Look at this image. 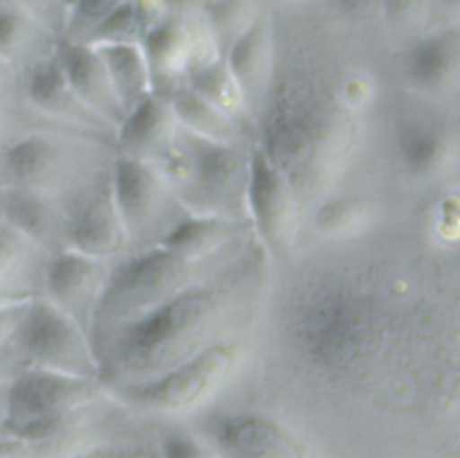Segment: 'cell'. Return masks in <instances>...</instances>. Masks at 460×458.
Listing matches in <instances>:
<instances>
[{
    "mask_svg": "<svg viewBox=\"0 0 460 458\" xmlns=\"http://www.w3.org/2000/svg\"><path fill=\"white\" fill-rule=\"evenodd\" d=\"M401 156L413 172H426L442 154V137L428 124H410L401 133Z\"/></svg>",
    "mask_w": 460,
    "mask_h": 458,
    "instance_id": "603a6c76",
    "label": "cell"
},
{
    "mask_svg": "<svg viewBox=\"0 0 460 458\" xmlns=\"http://www.w3.org/2000/svg\"><path fill=\"white\" fill-rule=\"evenodd\" d=\"M54 145L41 137H29L13 145L7 153L9 169L22 180L36 181L47 176L56 163Z\"/></svg>",
    "mask_w": 460,
    "mask_h": 458,
    "instance_id": "cb8c5ba5",
    "label": "cell"
},
{
    "mask_svg": "<svg viewBox=\"0 0 460 458\" xmlns=\"http://www.w3.org/2000/svg\"><path fill=\"white\" fill-rule=\"evenodd\" d=\"M27 305H29V302L0 305V345L7 343L13 338Z\"/></svg>",
    "mask_w": 460,
    "mask_h": 458,
    "instance_id": "d6a6232c",
    "label": "cell"
},
{
    "mask_svg": "<svg viewBox=\"0 0 460 458\" xmlns=\"http://www.w3.org/2000/svg\"><path fill=\"white\" fill-rule=\"evenodd\" d=\"M164 201V190L156 176L137 160H122L115 171V203L133 228H144L155 221Z\"/></svg>",
    "mask_w": 460,
    "mask_h": 458,
    "instance_id": "2e32d148",
    "label": "cell"
},
{
    "mask_svg": "<svg viewBox=\"0 0 460 458\" xmlns=\"http://www.w3.org/2000/svg\"><path fill=\"white\" fill-rule=\"evenodd\" d=\"M221 445L237 456H298L300 444L279 424L261 417H243L223 424Z\"/></svg>",
    "mask_w": 460,
    "mask_h": 458,
    "instance_id": "5bb4252c",
    "label": "cell"
},
{
    "mask_svg": "<svg viewBox=\"0 0 460 458\" xmlns=\"http://www.w3.org/2000/svg\"><path fill=\"white\" fill-rule=\"evenodd\" d=\"M23 32V18L18 13L0 9V54H11Z\"/></svg>",
    "mask_w": 460,
    "mask_h": 458,
    "instance_id": "f546056e",
    "label": "cell"
},
{
    "mask_svg": "<svg viewBox=\"0 0 460 458\" xmlns=\"http://www.w3.org/2000/svg\"><path fill=\"white\" fill-rule=\"evenodd\" d=\"M216 296L208 291L178 293L117 332L115 359L120 366L147 372L178 361L208 330Z\"/></svg>",
    "mask_w": 460,
    "mask_h": 458,
    "instance_id": "3957f363",
    "label": "cell"
},
{
    "mask_svg": "<svg viewBox=\"0 0 460 458\" xmlns=\"http://www.w3.org/2000/svg\"><path fill=\"white\" fill-rule=\"evenodd\" d=\"M334 111L302 83H284L270 104L266 158L293 181H307L325 163L336 140Z\"/></svg>",
    "mask_w": 460,
    "mask_h": 458,
    "instance_id": "7a4b0ae2",
    "label": "cell"
},
{
    "mask_svg": "<svg viewBox=\"0 0 460 458\" xmlns=\"http://www.w3.org/2000/svg\"><path fill=\"white\" fill-rule=\"evenodd\" d=\"M165 451L169 456H196L198 451H196V445L187 440V438H181V436H174L171 440H167L165 444Z\"/></svg>",
    "mask_w": 460,
    "mask_h": 458,
    "instance_id": "e575fe53",
    "label": "cell"
},
{
    "mask_svg": "<svg viewBox=\"0 0 460 458\" xmlns=\"http://www.w3.org/2000/svg\"><path fill=\"white\" fill-rule=\"evenodd\" d=\"M18 361H22V356L18 354V350L11 339L7 343L0 345V383H4L9 375L14 374Z\"/></svg>",
    "mask_w": 460,
    "mask_h": 458,
    "instance_id": "836d02e7",
    "label": "cell"
},
{
    "mask_svg": "<svg viewBox=\"0 0 460 458\" xmlns=\"http://www.w3.org/2000/svg\"><path fill=\"white\" fill-rule=\"evenodd\" d=\"M119 2L120 0H72V27L75 29L77 38L92 29Z\"/></svg>",
    "mask_w": 460,
    "mask_h": 458,
    "instance_id": "83f0119b",
    "label": "cell"
},
{
    "mask_svg": "<svg viewBox=\"0 0 460 458\" xmlns=\"http://www.w3.org/2000/svg\"><path fill=\"white\" fill-rule=\"evenodd\" d=\"M332 5L347 16H358L361 13H365L370 5L372 0H331Z\"/></svg>",
    "mask_w": 460,
    "mask_h": 458,
    "instance_id": "d590c367",
    "label": "cell"
},
{
    "mask_svg": "<svg viewBox=\"0 0 460 458\" xmlns=\"http://www.w3.org/2000/svg\"><path fill=\"white\" fill-rule=\"evenodd\" d=\"M187 277L185 259L171 250L149 251L120 266L99 304L97 334L122 327L176 295Z\"/></svg>",
    "mask_w": 460,
    "mask_h": 458,
    "instance_id": "5b68a950",
    "label": "cell"
},
{
    "mask_svg": "<svg viewBox=\"0 0 460 458\" xmlns=\"http://www.w3.org/2000/svg\"><path fill=\"white\" fill-rule=\"evenodd\" d=\"M27 90L38 106L50 111H63L70 108V102L77 101L68 86L59 59L38 63L31 72Z\"/></svg>",
    "mask_w": 460,
    "mask_h": 458,
    "instance_id": "7402d4cb",
    "label": "cell"
},
{
    "mask_svg": "<svg viewBox=\"0 0 460 458\" xmlns=\"http://www.w3.org/2000/svg\"><path fill=\"white\" fill-rule=\"evenodd\" d=\"M97 284V264L77 253L56 257L49 269V291L59 305H83Z\"/></svg>",
    "mask_w": 460,
    "mask_h": 458,
    "instance_id": "d6986e66",
    "label": "cell"
},
{
    "mask_svg": "<svg viewBox=\"0 0 460 458\" xmlns=\"http://www.w3.org/2000/svg\"><path fill=\"white\" fill-rule=\"evenodd\" d=\"M4 411H5V404L0 408V422H4Z\"/></svg>",
    "mask_w": 460,
    "mask_h": 458,
    "instance_id": "f35d334b",
    "label": "cell"
},
{
    "mask_svg": "<svg viewBox=\"0 0 460 458\" xmlns=\"http://www.w3.org/2000/svg\"><path fill=\"white\" fill-rule=\"evenodd\" d=\"M458 29L442 27L419 38L406 56L410 83L424 92L449 84L458 66Z\"/></svg>",
    "mask_w": 460,
    "mask_h": 458,
    "instance_id": "30bf717a",
    "label": "cell"
},
{
    "mask_svg": "<svg viewBox=\"0 0 460 458\" xmlns=\"http://www.w3.org/2000/svg\"><path fill=\"white\" fill-rule=\"evenodd\" d=\"M74 244L86 255H108L122 241L119 214L102 192L86 196L75 208L70 226Z\"/></svg>",
    "mask_w": 460,
    "mask_h": 458,
    "instance_id": "9a60e30c",
    "label": "cell"
},
{
    "mask_svg": "<svg viewBox=\"0 0 460 458\" xmlns=\"http://www.w3.org/2000/svg\"><path fill=\"white\" fill-rule=\"evenodd\" d=\"M440 2L444 7H456L458 5V0H437Z\"/></svg>",
    "mask_w": 460,
    "mask_h": 458,
    "instance_id": "74e56055",
    "label": "cell"
},
{
    "mask_svg": "<svg viewBox=\"0 0 460 458\" xmlns=\"http://www.w3.org/2000/svg\"><path fill=\"white\" fill-rule=\"evenodd\" d=\"M176 151L174 174L196 201L225 207L237 199L246 183L244 160L237 151L189 129L181 135Z\"/></svg>",
    "mask_w": 460,
    "mask_h": 458,
    "instance_id": "52a82bcc",
    "label": "cell"
},
{
    "mask_svg": "<svg viewBox=\"0 0 460 458\" xmlns=\"http://www.w3.org/2000/svg\"><path fill=\"white\" fill-rule=\"evenodd\" d=\"M9 212L20 230L32 235H41L47 232L49 216L38 201L31 198H18L11 203Z\"/></svg>",
    "mask_w": 460,
    "mask_h": 458,
    "instance_id": "4316f807",
    "label": "cell"
},
{
    "mask_svg": "<svg viewBox=\"0 0 460 458\" xmlns=\"http://www.w3.org/2000/svg\"><path fill=\"white\" fill-rule=\"evenodd\" d=\"M93 395L95 386L86 375L34 368L11 383L2 426L23 442H47L59 435L70 413Z\"/></svg>",
    "mask_w": 460,
    "mask_h": 458,
    "instance_id": "277c9868",
    "label": "cell"
},
{
    "mask_svg": "<svg viewBox=\"0 0 460 458\" xmlns=\"http://www.w3.org/2000/svg\"><path fill=\"white\" fill-rule=\"evenodd\" d=\"M356 217V205L349 201H338L332 205H327L318 214V223L325 228H343Z\"/></svg>",
    "mask_w": 460,
    "mask_h": 458,
    "instance_id": "4dcf8cb0",
    "label": "cell"
},
{
    "mask_svg": "<svg viewBox=\"0 0 460 458\" xmlns=\"http://www.w3.org/2000/svg\"><path fill=\"white\" fill-rule=\"evenodd\" d=\"M270 25L266 18L255 16L225 48V63L243 97H252L262 88L270 68Z\"/></svg>",
    "mask_w": 460,
    "mask_h": 458,
    "instance_id": "7c38bea8",
    "label": "cell"
},
{
    "mask_svg": "<svg viewBox=\"0 0 460 458\" xmlns=\"http://www.w3.org/2000/svg\"><path fill=\"white\" fill-rule=\"evenodd\" d=\"M381 14L390 25H406L419 16L424 0H377Z\"/></svg>",
    "mask_w": 460,
    "mask_h": 458,
    "instance_id": "f1b7e54d",
    "label": "cell"
},
{
    "mask_svg": "<svg viewBox=\"0 0 460 458\" xmlns=\"http://www.w3.org/2000/svg\"><path fill=\"white\" fill-rule=\"evenodd\" d=\"M11 341L18 354L38 368L86 377L93 374V361L79 329L54 304L29 302Z\"/></svg>",
    "mask_w": 460,
    "mask_h": 458,
    "instance_id": "8992f818",
    "label": "cell"
},
{
    "mask_svg": "<svg viewBox=\"0 0 460 458\" xmlns=\"http://www.w3.org/2000/svg\"><path fill=\"white\" fill-rule=\"evenodd\" d=\"M101 54L124 113L149 93L151 77L140 41L93 45Z\"/></svg>",
    "mask_w": 460,
    "mask_h": 458,
    "instance_id": "ac0fdd59",
    "label": "cell"
},
{
    "mask_svg": "<svg viewBox=\"0 0 460 458\" xmlns=\"http://www.w3.org/2000/svg\"><path fill=\"white\" fill-rule=\"evenodd\" d=\"M291 334L311 363L340 372L368 356L377 329L370 304L354 287L322 280L305 287L295 300Z\"/></svg>",
    "mask_w": 460,
    "mask_h": 458,
    "instance_id": "6da1fadb",
    "label": "cell"
},
{
    "mask_svg": "<svg viewBox=\"0 0 460 458\" xmlns=\"http://www.w3.org/2000/svg\"><path fill=\"white\" fill-rule=\"evenodd\" d=\"M23 241L16 230H0V273L9 271L20 259Z\"/></svg>",
    "mask_w": 460,
    "mask_h": 458,
    "instance_id": "1f68e13d",
    "label": "cell"
},
{
    "mask_svg": "<svg viewBox=\"0 0 460 458\" xmlns=\"http://www.w3.org/2000/svg\"><path fill=\"white\" fill-rule=\"evenodd\" d=\"M172 110L162 99L147 93L122 117L120 142L137 156L156 153L169 140L172 129Z\"/></svg>",
    "mask_w": 460,
    "mask_h": 458,
    "instance_id": "e0dca14e",
    "label": "cell"
},
{
    "mask_svg": "<svg viewBox=\"0 0 460 458\" xmlns=\"http://www.w3.org/2000/svg\"><path fill=\"white\" fill-rule=\"evenodd\" d=\"M234 361L235 350L230 345H212L178 365L162 379L135 388L133 397L142 406L155 410H185L216 390Z\"/></svg>",
    "mask_w": 460,
    "mask_h": 458,
    "instance_id": "ba28073f",
    "label": "cell"
},
{
    "mask_svg": "<svg viewBox=\"0 0 460 458\" xmlns=\"http://www.w3.org/2000/svg\"><path fill=\"white\" fill-rule=\"evenodd\" d=\"M140 45L149 68L151 84H158L176 77L181 70H187L194 54V40L189 25L172 14H165L153 23Z\"/></svg>",
    "mask_w": 460,
    "mask_h": 458,
    "instance_id": "8fae6325",
    "label": "cell"
},
{
    "mask_svg": "<svg viewBox=\"0 0 460 458\" xmlns=\"http://www.w3.org/2000/svg\"><path fill=\"white\" fill-rule=\"evenodd\" d=\"M190 88L228 115L234 113L243 101V93L225 59L198 65L190 74Z\"/></svg>",
    "mask_w": 460,
    "mask_h": 458,
    "instance_id": "44dd1931",
    "label": "cell"
},
{
    "mask_svg": "<svg viewBox=\"0 0 460 458\" xmlns=\"http://www.w3.org/2000/svg\"><path fill=\"white\" fill-rule=\"evenodd\" d=\"M58 59L79 102L110 120L124 117L106 65L93 45L81 40L66 41L59 47Z\"/></svg>",
    "mask_w": 460,
    "mask_h": 458,
    "instance_id": "9c48e42d",
    "label": "cell"
},
{
    "mask_svg": "<svg viewBox=\"0 0 460 458\" xmlns=\"http://www.w3.org/2000/svg\"><path fill=\"white\" fill-rule=\"evenodd\" d=\"M203 11L214 40L226 45L250 23V9L246 0H203Z\"/></svg>",
    "mask_w": 460,
    "mask_h": 458,
    "instance_id": "d4e9b609",
    "label": "cell"
},
{
    "mask_svg": "<svg viewBox=\"0 0 460 458\" xmlns=\"http://www.w3.org/2000/svg\"><path fill=\"white\" fill-rule=\"evenodd\" d=\"M248 199L261 232L268 239H275L288 219L289 189L288 178L266 158L255 153L248 174Z\"/></svg>",
    "mask_w": 460,
    "mask_h": 458,
    "instance_id": "4fadbf2b",
    "label": "cell"
},
{
    "mask_svg": "<svg viewBox=\"0 0 460 458\" xmlns=\"http://www.w3.org/2000/svg\"><path fill=\"white\" fill-rule=\"evenodd\" d=\"M223 235V228L219 221L214 219H196L187 221L174 228L167 239V250L178 253L180 257H196L203 251L210 250Z\"/></svg>",
    "mask_w": 460,
    "mask_h": 458,
    "instance_id": "484cf974",
    "label": "cell"
},
{
    "mask_svg": "<svg viewBox=\"0 0 460 458\" xmlns=\"http://www.w3.org/2000/svg\"><path fill=\"white\" fill-rule=\"evenodd\" d=\"M25 444H27V442H23L22 438H16V436H13V438H9V440L0 438V458L22 454Z\"/></svg>",
    "mask_w": 460,
    "mask_h": 458,
    "instance_id": "8d00e7d4",
    "label": "cell"
},
{
    "mask_svg": "<svg viewBox=\"0 0 460 458\" xmlns=\"http://www.w3.org/2000/svg\"><path fill=\"white\" fill-rule=\"evenodd\" d=\"M172 113L196 135L225 142L232 137L230 115L201 97L192 88L178 90L171 99Z\"/></svg>",
    "mask_w": 460,
    "mask_h": 458,
    "instance_id": "ffe728a7",
    "label": "cell"
}]
</instances>
